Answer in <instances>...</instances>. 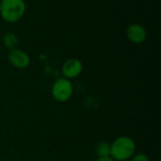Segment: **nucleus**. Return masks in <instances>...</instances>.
Masks as SVG:
<instances>
[{"label":"nucleus","instance_id":"nucleus-1","mask_svg":"<svg viewBox=\"0 0 161 161\" xmlns=\"http://www.w3.org/2000/svg\"><path fill=\"white\" fill-rule=\"evenodd\" d=\"M136 151V143L128 136L118 137L110 143V158L114 161L130 159Z\"/></svg>","mask_w":161,"mask_h":161},{"label":"nucleus","instance_id":"nucleus-2","mask_svg":"<svg viewBox=\"0 0 161 161\" xmlns=\"http://www.w3.org/2000/svg\"><path fill=\"white\" fill-rule=\"evenodd\" d=\"M24 0H0V16L7 23H16L25 13Z\"/></svg>","mask_w":161,"mask_h":161},{"label":"nucleus","instance_id":"nucleus-3","mask_svg":"<svg viewBox=\"0 0 161 161\" xmlns=\"http://www.w3.org/2000/svg\"><path fill=\"white\" fill-rule=\"evenodd\" d=\"M74 92V86L70 79L60 77L57 79L51 88V94L53 98L60 103L68 101Z\"/></svg>","mask_w":161,"mask_h":161},{"label":"nucleus","instance_id":"nucleus-4","mask_svg":"<svg viewBox=\"0 0 161 161\" xmlns=\"http://www.w3.org/2000/svg\"><path fill=\"white\" fill-rule=\"evenodd\" d=\"M8 62L17 69H25L30 64V58L28 54L19 48L10 50L8 55Z\"/></svg>","mask_w":161,"mask_h":161},{"label":"nucleus","instance_id":"nucleus-5","mask_svg":"<svg viewBox=\"0 0 161 161\" xmlns=\"http://www.w3.org/2000/svg\"><path fill=\"white\" fill-rule=\"evenodd\" d=\"M82 71H83L82 62L78 58H75L67 59L61 67V73L63 75V77L70 80L80 75Z\"/></svg>","mask_w":161,"mask_h":161},{"label":"nucleus","instance_id":"nucleus-6","mask_svg":"<svg viewBox=\"0 0 161 161\" xmlns=\"http://www.w3.org/2000/svg\"><path fill=\"white\" fill-rule=\"evenodd\" d=\"M126 37L131 42L141 44L146 40L147 32L143 25L140 24H132L126 28Z\"/></svg>","mask_w":161,"mask_h":161},{"label":"nucleus","instance_id":"nucleus-7","mask_svg":"<svg viewBox=\"0 0 161 161\" xmlns=\"http://www.w3.org/2000/svg\"><path fill=\"white\" fill-rule=\"evenodd\" d=\"M2 41H3L4 46L6 48H8L9 51L13 50V49H16L18 44H19L18 36L15 33H13V32H7V33H5L3 38H2Z\"/></svg>","mask_w":161,"mask_h":161},{"label":"nucleus","instance_id":"nucleus-8","mask_svg":"<svg viewBox=\"0 0 161 161\" xmlns=\"http://www.w3.org/2000/svg\"><path fill=\"white\" fill-rule=\"evenodd\" d=\"M95 154L98 158L110 157V143L108 142H99L95 148Z\"/></svg>","mask_w":161,"mask_h":161},{"label":"nucleus","instance_id":"nucleus-9","mask_svg":"<svg viewBox=\"0 0 161 161\" xmlns=\"http://www.w3.org/2000/svg\"><path fill=\"white\" fill-rule=\"evenodd\" d=\"M130 159H131V161H150L149 160V158L145 154H143V153L134 154L133 157Z\"/></svg>","mask_w":161,"mask_h":161},{"label":"nucleus","instance_id":"nucleus-10","mask_svg":"<svg viewBox=\"0 0 161 161\" xmlns=\"http://www.w3.org/2000/svg\"><path fill=\"white\" fill-rule=\"evenodd\" d=\"M95 161H114L110 157H105V158H98Z\"/></svg>","mask_w":161,"mask_h":161}]
</instances>
